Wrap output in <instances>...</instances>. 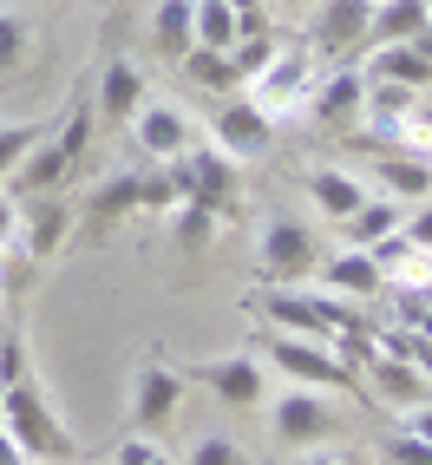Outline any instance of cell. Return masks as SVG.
Returning a JSON list of instances; mask_svg holds the SVG:
<instances>
[{"mask_svg": "<svg viewBox=\"0 0 432 465\" xmlns=\"http://www.w3.org/2000/svg\"><path fill=\"white\" fill-rule=\"evenodd\" d=\"M256 315H269L282 334H308V341H328V348H341V341H374V322H360V308L328 295V289H308V282H282V289H262Z\"/></svg>", "mask_w": 432, "mask_h": 465, "instance_id": "6da1fadb", "label": "cell"}, {"mask_svg": "<svg viewBox=\"0 0 432 465\" xmlns=\"http://www.w3.org/2000/svg\"><path fill=\"white\" fill-rule=\"evenodd\" d=\"M321 269V230L295 210H269L256 230V282L282 289V282H315Z\"/></svg>", "mask_w": 432, "mask_h": 465, "instance_id": "7a4b0ae2", "label": "cell"}, {"mask_svg": "<svg viewBox=\"0 0 432 465\" xmlns=\"http://www.w3.org/2000/svg\"><path fill=\"white\" fill-rule=\"evenodd\" d=\"M0 420H7V440L26 452V459H73V432L59 426V413L46 407V393L34 387V374L0 387Z\"/></svg>", "mask_w": 432, "mask_h": 465, "instance_id": "3957f363", "label": "cell"}, {"mask_svg": "<svg viewBox=\"0 0 432 465\" xmlns=\"http://www.w3.org/2000/svg\"><path fill=\"white\" fill-rule=\"evenodd\" d=\"M269 367L289 374L295 387H321V393H360V367L328 348V341H308V334H275L269 341Z\"/></svg>", "mask_w": 432, "mask_h": 465, "instance_id": "277c9868", "label": "cell"}, {"mask_svg": "<svg viewBox=\"0 0 432 465\" xmlns=\"http://www.w3.org/2000/svg\"><path fill=\"white\" fill-rule=\"evenodd\" d=\"M315 79H321L315 46H282L256 79H242V99H250L256 112H269V118H289V112H308Z\"/></svg>", "mask_w": 432, "mask_h": 465, "instance_id": "5b68a950", "label": "cell"}, {"mask_svg": "<svg viewBox=\"0 0 432 465\" xmlns=\"http://www.w3.org/2000/svg\"><path fill=\"white\" fill-rule=\"evenodd\" d=\"M334 432H341V413H334V400L321 387H289L269 400V440L289 446V452H315L328 446Z\"/></svg>", "mask_w": 432, "mask_h": 465, "instance_id": "8992f818", "label": "cell"}, {"mask_svg": "<svg viewBox=\"0 0 432 465\" xmlns=\"http://www.w3.org/2000/svg\"><path fill=\"white\" fill-rule=\"evenodd\" d=\"M183 387H210L223 407H262L269 400V361L262 354H216V361H197L183 367Z\"/></svg>", "mask_w": 432, "mask_h": 465, "instance_id": "52a82bcc", "label": "cell"}, {"mask_svg": "<svg viewBox=\"0 0 432 465\" xmlns=\"http://www.w3.org/2000/svg\"><path fill=\"white\" fill-rule=\"evenodd\" d=\"M367 14H374V0H315L308 7V46L328 53L334 66H354V53L367 46Z\"/></svg>", "mask_w": 432, "mask_h": 465, "instance_id": "ba28073f", "label": "cell"}, {"mask_svg": "<svg viewBox=\"0 0 432 465\" xmlns=\"http://www.w3.org/2000/svg\"><path fill=\"white\" fill-rule=\"evenodd\" d=\"M132 144L144 151V158H183V151L197 144V125H191V112H183L177 99H144L132 112Z\"/></svg>", "mask_w": 432, "mask_h": 465, "instance_id": "9c48e42d", "label": "cell"}, {"mask_svg": "<svg viewBox=\"0 0 432 465\" xmlns=\"http://www.w3.org/2000/svg\"><path fill=\"white\" fill-rule=\"evenodd\" d=\"M177 407H183V367H164V361H144L138 374H132V426L138 432H158L177 420Z\"/></svg>", "mask_w": 432, "mask_h": 465, "instance_id": "30bf717a", "label": "cell"}, {"mask_svg": "<svg viewBox=\"0 0 432 465\" xmlns=\"http://www.w3.org/2000/svg\"><path fill=\"white\" fill-rule=\"evenodd\" d=\"M210 144L223 151V158H236V164H242V158H262V151L275 144V118L256 112V105L236 92V99H223V105H216V118H210Z\"/></svg>", "mask_w": 432, "mask_h": 465, "instance_id": "8fae6325", "label": "cell"}, {"mask_svg": "<svg viewBox=\"0 0 432 465\" xmlns=\"http://www.w3.org/2000/svg\"><path fill=\"white\" fill-rule=\"evenodd\" d=\"M151 99V85H144V73L132 66V59H105L99 66V79H92V112H99V125H132V112Z\"/></svg>", "mask_w": 432, "mask_h": 465, "instance_id": "7c38bea8", "label": "cell"}, {"mask_svg": "<svg viewBox=\"0 0 432 465\" xmlns=\"http://www.w3.org/2000/svg\"><path fill=\"white\" fill-rule=\"evenodd\" d=\"M14 203H20V223H14V236H20V250L34 256V262H46V256L59 250V242L73 236V210L59 203L53 191H46V197H14Z\"/></svg>", "mask_w": 432, "mask_h": 465, "instance_id": "4fadbf2b", "label": "cell"}, {"mask_svg": "<svg viewBox=\"0 0 432 465\" xmlns=\"http://www.w3.org/2000/svg\"><path fill=\"white\" fill-rule=\"evenodd\" d=\"M183 183H191V197L210 203L216 216L236 210V158H223L216 144H191V151H183Z\"/></svg>", "mask_w": 432, "mask_h": 465, "instance_id": "5bb4252c", "label": "cell"}, {"mask_svg": "<svg viewBox=\"0 0 432 465\" xmlns=\"http://www.w3.org/2000/svg\"><path fill=\"white\" fill-rule=\"evenodd\" d=\"M354 367H367L374 374V400H387V407H419V400H432V387H426V374L407 361V354H387V348H367Z\"/></svg>", "mask_w": 432, "mask_h": 465, "instance_id": "9a60e30c", "label": "cell"}, {"mask_svg": "<svg viewBox=\"0 0 432 465\" xmlns=\"http://www.w3.org/2000/svg\"><path fill=\"white\" fill-rule=\"evenodd\" d=\"M360 99H367V73L360 66H334L328 79H315V92H308V118L328 125V132H341V125H354Z\"/></svg>", "mask_w": 432, "mask_h": 465, "instance_id": "2e32d148", "label": "cell"}, {"mask_svg": "<svg viewBox=\"0 0 432 465\" xmlns=\"http://www.w3.org/2000/svg\"><path fill=\"white\" fill-rule=\"evenodd\" d=\"M315 275H321V289L341 295V302H374L387 289V269L374 262V250H341V256H328Z\"/></svg>", "mask_w": 432, "mask_h": 465, "instance_id": "e0dca14e", "label": "cell"}, {"mask_svg": "<svg viewBox=\"0 0 432 465\" xmlns=\"http://www.w3.org/2000/svg\"><path fill=\"white\" fill-rule=\"evenodd\" d=\"M73 177V158L59 151V138L46 132L26 158L14 164V177H7V197H46V191H59V183Z\"/></svg>", "mask_w": 432, "mask_h": 465, "instance_id": "ac0fdd59", "label": "cell"}, {"mask_svg": "<svg viewBox=\"0 0 432 465\" xmlns=\"http://www.w3.org/2000/svg\"><path fill=\"white\" fill-rule=\"evenodd\" d=\"M426 26H432V0H374V14H367V46L419 40Z\"/></svg>", "mask_w": 432, "mask_h": 465, "instance_id": "d6986e66", "label": "cell"}, {"mask_svg": "<svg viewBox=\"0 0 432 465\" xmlns=\"http://www.w3.org/2000/svg\"><path fill=\"white\" fill-rule=\"evenodd\" d=\"M399 216H407V203H399V197H374V191H367V197L341 216V230H348L354 250H374V242H387V236L399 230Z\"/></svg>", "mask_w": 432, "mask_h": 465, "instance_id": "ffe728a7", "label": "cell"}, {"mask_svg": "<svg viewBox=\"0 0 432 465\" xmlns=\"http://www.w3.org/2000/svg\"><path fill=\"white\" fill-rule=\"evenodd\" d=\"M374 171H380V191L399 197V203L432 197V158H419V151H387Z\"/></svg>", "mask_w": 432, "mask_h": 465, "instance_id": "44dd1931", "label": "cell"}, {"mask_svg": "<svg viewBox=\"0 0 432 465\" xmlns=\"http://www.w3.org/2000/svg\"><path fill=\"white\" fill-rule=\"evenodd\" d=\"M138 210H144V171H112L85 203V216H99V223H125Z\"/></svg>", "mask_w": 432, "mask_h": 465, "instance_id": "7402d4cb", "label": "cell"}, {"mask_svg": "<svg viewBox=\"0 0 432 465\" xmlns=\"http://www.w3.org/2000/svg\"><path fill=\"white\" fill-rule=\"evenodd\" d=\"M151 40L164 46V59H183L197 46V0H158L151 7Z\"/></svg>", "mask_w": 432, "mask_h": 465, "instance_id": "603a6c76", "label": "cell"}, {"mask_svg": "<svg viewBox=\"0 0 432 465\" xmlns=\"http://www.w3.org/2000/svg\"><path fill=\"white\" fill-rule=\"evenodd\" d=\"M301 183H308V197H315V210L328 216V223H341V216H348V210L367 197V183H360V177H348V171H334V164L308 171Z\"/></svg>", "mask_w": 432, "mask_h": 465, "instance_id": "cb8c5ba5", "label": "cell"}, {"mask_svg": "<svg viewBox=\"0 0 432 465\" xmlns=\"http://www.w3.org/2000/svg\"><path fill=\"white\" fill-rule=\"evenodd\" d=\"M236 40H242V14H236V0H197V46L230 53Z\"/></svg>", "mask_w": 432, "mask_h": 465, "instance_id": "d4e9b609", "label": "cell"}, {"mask_svg": "<svg viewBox=\"0 0 432 465\" xmlns=\"http://www.w3.org/2000/svg\"><path fill=\"white\" fill-rule=\"evenodd\" d=\"M177 66H183V79L203 85V92H236V85H242L236 66H230V53H216V46H191Z\"/></svg>", "mask_w": 432, "mask_h": 465, "instance_id": "484cf974", "label": "cell"}, {"mask_svg": "<svg viewBox=\"0 0 432 465\" xmlns=\"http://www.w3.org/2000/svg\"><path fill=\"white\" fill-rule=\"evenodd\" d=\"M275 53H282V40H275L269 26H256V34H242V40L230 46V66H236V79H256Z\"/></svg>", "mask_w": 432, "mask_h": 465, "instance_id": "4316f807", "label": "cell"}, {"mask_svg": "<svg viewBox=\"0 0 432 465\" xmlns=\"http://www.w3.org/2000/svg\"><path fill=\"white\" fill-rule=\"evenodd\" d=\"M26 53H34V20L26 14H0V73L26 66Z\"/></svg>", "mask_w": 432, "mask_h": 465, "instance_id": "83f0119b", "label": "cell"}, {"mask_svg": "<svg viewBox=\"0 0 432 465\" xmlns=\"http://www.w3.org/2000/svg\"><path fill=\"white\" fill-rule=\"evenodd\" d=\"M393 328H407V334H426L432 341V295H419V282H407V289H393Z\"/></svg>", "mask_w": 432, "mask_h": 465, "instance_id": "f1b7e54d", "label": "cell"}, {"mask_svg": "<svg viewBox=\"0 0 432 465\" xmlns=\"http://www.w3.org/2000/svg\"><path fill=\"white\" fill-rule=\"evenodd\" d=\"M183 465H250V452H242L230 432H203V440H191Z\"/></svg>", "mask_w": 432, "mask_h": 465, "instance_id": "f546056e", "label": "cell"}, {"mask_svg": "<svg viewBox=\"0 0 432 465\" xmlns=\"http://www.w3.org/2000/svg\"><path fill=\"white\" fill-rule=\"evenodd\" d=\"M210 230H216V210L197 203V197H183V203H177V242H183V250H203Z\"/></svg>", "mask_w": 432, "mask_h": 465, "instance_id": "4dcf8cb0", "label": "cell"}, {"mask_svg": "<svg viewBox=\"0 0 432 465\" xmlns=\"http://www.w3.org/2000/svg\"><path fill=\"white\" fill-rule=\"evenodd\" d=\"M380 465H432V440H419V432H387L380 440Z\"/></svg>", "mask_w": 432, "mask_h": 465, "instance_id": "1f68e13d", "label": "cell"}, {"mask_svg": "<svg viewBox=\"0 0 432 465\" xmlns=\"http://www.w3.org/2000/svg\"><path fill=\"white\" fill-rule=\"evenodd\" d=\"M399 242H407L413 256H432V197L407 203V216H399Z\"/></svg>", "mask_w": 432, "mask_h": 465, "instance_id": "d6a6232c", "label": "cell"}, {"mask_svg": "<svg viewBox=\"0 0 432 465\" xmlns=\"http://www.w3.org/2000/svg\"><path fill=\"white\" fill-rule=\"evenodd\" d=\"M26 381V334L7 322V334H0V387H14Z\"/></svg>", "mask_w": 432, "mask_h": 465, "instance_id": "836d02e7", "label": "cell"}, {"mask_svg": "<svg viewBox=\"0 0 432 465\" xmlns=\"http://www.w3.org/2000/svg\"><path fill=\"white\" fill-rule=\"evenodd\" d=\"M112 465H171V452L151 440V432H132V440L112 452Z\"/></svg>", "mask_w": 432, "mask_h": 465, "instance_id": "e575fe53", "label": "cell"}, {"mask_svg": "<svg viewBox=\"0 0 432 465\" xmlns=\"http://www.w3.org/2000/svg\"><path fill=\"white\" fill-rule=\"evenodd\" d=\"M144 210H177V191L164 171H144Z\"/></svg>", "mask_w": 432, "mask_h": 465, "instance_id": "d590c367", "label": "cell"}, {"mask_svg": "<svg viewBox=\"0 0 432 465\" xmlns=\"http://www.w3.org/2000/svg\"><path fill=\"white\" fill-rule=\"evenodd\" d=\"M407 432H419V440H432V400H419V407H407Z\"/></svg>", "mask_w": 432, "mask_h": 465, "instance_id": "8d00e7d4", "label": "cell"}, {"mask_svg": "<svg viewBox=\"0 0 432 465\" xmlns=\"http://www.w3.org/2000/svg\"><path fill=\"white\" fill-rule=\"evenodd\" d=\"M14 223H20V203H14V197H0V242L14 236Z\"/></svg>", "mask_w": 432, "mask_h": 465, "instance_id": "74e56055", "label": "cell"}, {"mask_svg": "<svg viewBox=\"0 0 432 465\" xmlns=\"http://www.w3.org/2000/svg\"><path fill=\"white\" fill-rule=\"evenodd\" d=\"M282 465H341V459H328V452H321V446H315V452H289V459H282Z\"/></svg>", "mask_w": 432, "mask_h": 465, "instance_id": "f35d334b", "label": "cell"}, {"mask_svg": "<svg viewBox=\"0 0 432 465\" xmlns=\"http://www.w3.org/2000/svg\"><path fill=\"white\" fill-rule=\"evenodd\" d=\"M275 7H282V14H308L315 0H275Z\"/></svg>", "mask_w": 432, "mask_h": 465, "instance_id": "ab89813d", "label": "cell"}]
</instances>
